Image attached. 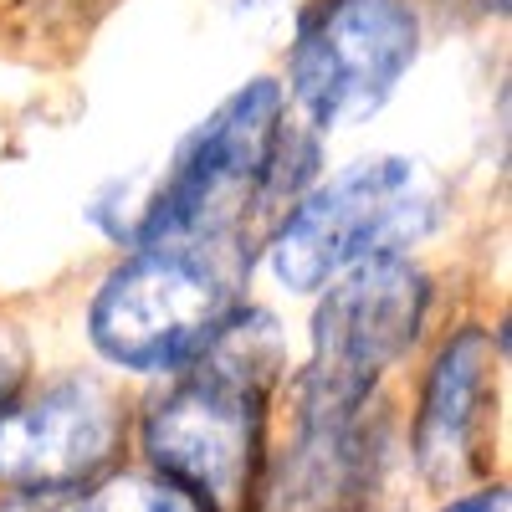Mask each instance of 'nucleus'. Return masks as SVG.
<instances>
[{
	"mask_svg": "<svg viewBox=\"0 0 512 512\" xmlns=\"http://www.w3.org/2000/svg\"><path fill=\"white\" fill-rule=\"evenodd\" d=\"M487 369H492V338L482 328H461L431 364L415 415V461L431 482H451L466 472Z\"/></svg>",
	"mask_w": 512,
	"mask_h": 512,
	"instance_id": "obj_8",
	"label": "nucleus"
},
{
	"mask_svg": "<svg viewBox=\"0 0 512 512\" xmlns=\"http://www.w3.org/2000/svg\"><path fill=\"white\" fill-rule=\"evenodd\" d=\"M82 512H200V507L154 472H123L98 487H82Z\"/></svg>",
	"mask_w": 512,
	"mask_h": 512,
	"instance_id": "obj_9",
	"label": "nucleus"
},
{
	"mask_svg": "<svg viewBox=\"0 0 512 512\" xmlns=\"http://www.w3.org/2000/svg\"><path fill=\"white\" fill-rule=\"evenodd\" d=\"M231 313V277L205 246H139L88 308L93 349L134 374H180Z\"/></svg>",
	"mask_w": 512,
	"mask_h": 512,
	"instance_id": "obj_2",
	"label": "nucleus"
},
{
	"mask_svg": "<svg viewBox=\"0 0 512 512\" xmlns=\"http://www.w3.org/2000/svg\"><path fill=\"white\" fill-rule=\"evenodd\" d=\"M431 282L410 256H374L338 272L313 313V369L297 384V410L349 415L369 400L425 323Z\"/></svg>",
	"mask_w": 512,
	"mask_h": 512,
	"instance_id": "obj_5",
	"label": "nucleus"
},
{
	"mask_svg": "<svg viewBox=\"0 0 512 512\" xmlns=\"http://www.w3.org/2000/svg\"><path fill=\"white\" fill-rule=\"evenodd\" d=\"M287 139L282 88L272 77L246 82L175 149L144 221L139 246H200L231 236L251 210L277 200V154Z\"/></svg>",
	"mask_w": 512,
	"mask_h": 512,
	"instance_id": "obj_1",
	"label": "nucleus"
},
{
	"mask_svg": "<svg viewBox=\"0 0 512 512\" xmlns=\"http://www.w3.org/2000/svg\"><path fill=\"white\" fill-rule=\"evenodd\" d=\"M420 52L410 0H318L292 41V98L313 128H349L390 103Z\"/></svg>",
	"mask_w": 512,
	"mask_h": 512,
	"instance_id": "obj_6",
	"label": "nucleus"
},
{
	"mask_svg": "<svg viewBox=\"0 0 512 512\" xmlns=\"http://www.w3.org/2000/svg\"><path fill=\"white\" fill-rule=\"evenodd\" d=\"M441 512H507V487H482V492H461Z\"/></svg>",
	"mask_w": 512,
	"mask_h": 512,
	"instance_id": "obj_12",
	"label": "nucleus"
},
{
	"mask_svg": "<svg viewBox=\"0 0 512 512\" xmlns=\"http://www.w3.org/2000/svg\"><path fill=\"white\" fill-rule=\"evenodd\" d=\"M436 226V200L415 190V164L379 154L338 169L303 195L272 236V272L292 292H318L374 256H400Z\"/></svg>",
	"mask_w": 512,
	"mask_h": 512,
	"instance_id": "obj_3",
	"label": "nucleus"
},
{
	"mask_svg": "<svg viewBox=\"0 0 512 512\" xmlns=\"http://www.w3.org/2000/svg\"><path fill=\"white\" fill-rule=\"evenodd\" d=\"M123 441V410L103 379L72 374L0 405V487L16 497L82 492L108 472Z\"/></svg>",
	"mask_w": 512,
	"mask_h": 512,
	"instance_id": "obj_7",
	"label": "nucleus"
},
{
	"mask_svg": "<svg viewBox=\"0 0 512 512\" xmlns=\"http://www.w3.org/2000/svg\"><path fill=\"white\" fill-rule=\"evenodd\" d=\"M21 369H26V349H21V338H16V328L0 323V405H6V400L16 395Z\"/></svg>",
	"mask_w": 512,
	"mask_h": 512,
	"instance_id": "obj_10",
	"label": "nucleus"
},
{
	"mask_svg": "<svg viewBox=\"0 0 512 512\" xmlns=\"http://www.w3.org/2000/svg\"><path fill=\"white\" fill-rule=\"evenodd\" d=\"M262 395L216 364L180 369V384L144 415V456L154 477L180 487L200 512H246L262 466Z\"/></svg>",
	"mask_w": 512,
	"mask_h": 512,
	"instance_id": "obj_4",
	"label": "nucleus"
},
{
	"mask_svg": "<svg viewBox=\"0 0 512 512\" xmlns=\"http://www.w3.org/2000/svg\"><path fill=\"white\" fill-rule=\"evenodd\" d=\"M0 512H82V492H41V497H11Z\"/></svg>",
	"mask_w": 512,
	"mask_h": 512,
	"instance_id": "obj_11",
	"label": "nucleus"
}]
</instances>
